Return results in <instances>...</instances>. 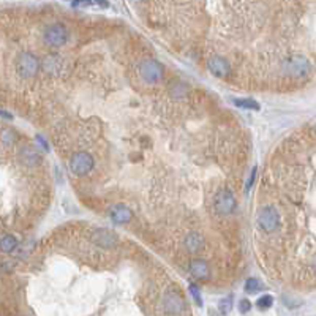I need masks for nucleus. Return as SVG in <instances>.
<instances>
[{
    "label": "nucleus",
    "mask_w": 316,
    "mask_h": 316,
    "mask_svg": "<svg viewBox=\"0 0 316 316\" xmlns=\"http://www.w3.org/2000/svg\"><path fill=\"white\" fill-rule=\"evenodd\" d=\"M138 73L146 82H149V84H157V82H160L164 76L163 65L157 60H152V59L141 62L138 66Z\"/></svg>",
    "instance_id": "1"
},
{
    "label": "nucleus",
    "mask_w": 316,
    "mask_h": 316,
    "mask_svg": "<svg viewBox=\"0 0 316 316\" xmlns=\"http://www.w3.org/2000/svg\"><path fill=\"white\" fill-rule=\"evenodd\" d=\"M18 73L22 78H33L40 70V60L32 52H21L16 59Z\"/></svg>",
    "instance_id": "2"
},
{
    "label": "nucleus",
    "mask_w": 316,
    "mask_h": 316,
    "mask_svg": "<svg viewBox=\"0 0 316 316\" xmlns=\"http://www.w3.org/2000/svg\"><path fill=\"white\" fill-rule=\"evenodd\" d=\"M280 214L273 205H264L258 215V225L264 232H273L280 228Z\"/></svg>",
    "instance_id": "3"
},
{
    "label": "nucleus",
    "mask_w": 316,
    "mask_h": 316,
    "mask_svg": "<svg viewBox=\"0 0 316 316\" xmlns=\"http://www.w3.org/2000/svg\"><path fill=\"white\" fill-rule=\"evenodd\" d=\"M45 43L52 48H60L68 41V30L63 24H52L45 30Z\"/></svg>",
    "instance_id": "4"
},
{
    "label": "nucleus",
    "mask_w": 316,
    "mask_h": 316,
    "mask_svg": "<svg viewBox=\"0 0 316 316\" xmlns=\"http://www.w3.org/2000/svg\"><path fill=\"white\" fill-rule=\"evenodd\" d=\"M214 207H215V212L220 217H228V215H231L232 212L236 210V198H234V195H232L231 191L226 190V188L222 190L217 195V198H215Z\"/></svg>",
    "instance_id": "5"
},
{
    "label": "nucleus",
    "mask_w": 316,
    "mask_h": 316,
    "mask_svg": "<svg viewBox=\"0 0 316 316\" xmlns=\"http://www.w3.org/2000/svg\"><path fill=\"white\" fill-rule=\"evenodd\" d=\"M93 168V158L87 152H78L70 160V169L75 175H86Z\"/></svg>",
    "instance_id": "6"
},
{
    "label": "nucleus",
    "mask_w": 316,
    "mask_h": 316,
    "mask_svg": "<svg viewBox=\"0 0 316 316\" xmlns=\"http://www.w3.org/2000/svg\"><path fill=\"white\" fill-rule=\"evenodd\" d=\"M90 239L95 245L103 247V249H114L117 245V236L109 229H97L92 232Z\"/></svg>",
    "instance_id": "7"
},
{
    "label": "nucleus",
    "mask_w": 316,
    "mask_h": 316,
    "mask_svg": "<svg viewBox=\"0 0 316 316\" xmlns=\"http://www.w3.org/2000/svg\"><path fill=\"white\" fill-rule=\"evenodd\" d=\"M207 66H209V70L214 76H218V78H226L231 72V68H229V63L226 59L223 57H212L209 62H207Z\"/></svg>",
    "instance_id": "8"
},
{
    "label": "nucleus",
    "mask_w": 316,
    "mask_h": 316,
    "mask_svg": "<svg viewBox=\"0 0 316 316\" xmlns=\"http://www.w3.org/2000/svg\"><path fill=\"white\" fill-rule=\"evenodd\" d=\"M21 161L24 164H27V166H38L40 161H41V154L38 152V150L32 146H25L21 149Z\"/></svg>",
    "instance_id": "9"
},
{
    "label": "nucleus",
    "mask_w": 316,
    "mask_h": 316,
    "mask_svg": "<svg viewBox=\"0 0 316 316\" xmlns=\"http://www.w3.org/2000/svg\"><path fill=\"white\" fill-rule=\"evenodd\" d=\"M109 215H111V220L116 225H125V223H128L131 220V210L127 207V205H123V204L114 205Z\"/></svg>",
    "instance_id": "10"
},
{
    "label": "nucleus",
    "mask_w": 316,
    "mask_h": 316,
    "mask_svg": "<svg viewBox=\"0 0 316 316\" xmlns=\"http://www.w3.org/2000/svg\"><path fill=\"white\" fill-rule=\"evenodd\" d=\"M190 272L191 275L195 278H199V280H207L210 277V270L207 267V263L202 259H193L190 263Z\"/></svg>",
    "instance_id": "11"
},
{
    "label": "nucleus",
    "mask_w": 316,
    "mask_h": 316,
    "mask_svg": "<svg viewBox=\"0 0 316 316\" xmlns=\"http://www.w3.org/2000/svg\"><path fill=\"white\" fill-rule=\"evenodd\" d=\"M63 65H65V63H63L57 56H49V57H46V60H45V63H43L45 70H46L48 73L54 75V76H59V75L63 73V68H65Z\"/></svg>",
    "instance_id": "12"
},
{
    "label": "nucleus",
    "mask_w": 316,
    "mask_h": 316,
    "mask_svg": "<svg viewBox=\"0 0 316 316\" xmlns=\"http://www.w3.org/2000/svg\"><path fill=\"white\" fill-rule=\"evenodd\" d=\"M164 304H166V311L168 313H181V310H182V299L175 291H169L166 294Z\"/></svg>",
    "instance_id": "13"
},
{
    "label": "nucleus",
    "mask_w": 316,
    "mask_h": 316,
    "mask_svg": "<svg viewBox=\"0 0 316 316\" xmlns=\"http://www.w3.org/2000/svg\"><path fill=\"white\" fill-rule=\"evenodd\" d=\"M185 245H187L188 252L199 253L204 249V239L198 234V232H191V234H188L185 239Z\"/></svg>",
    "instance_id": "14"
},
{
    "label": "nucleus",
    "mask_w": 316,
    "mask_h": 316,
    "mask_svg": "<svg viewBox=\"0 0 316 316\" xmlns=\"http://www.w3.org/2000/svg\"><path fill=\"white\" fill-rule=\"evenodd\" d=\"M291 70V73H294L296 76H302L304 73H307V62L302 57H294L290 60V63L286 65Z\"/></svg>",
    "instance_id": "15"
},
{
    "label": "nucleus",
    "mask_w": 316,
    "mask_h": 316,
    "mask_svg": "<svg viewBox=\"0 0 316 316\" xmlns=\"http://www.w3.org/2000/svg\"><path fill=\"white\" fill-rule=\"evenodd\" d=\"M18 247V240L15 236H4L2 239H0V250H2L4 253H11V252H15V249Z\"/></svg>",
    "instance_id": "16"
},
{
    "label": "nucleus",
    "mask_w": 316,
    "mask_h": 316,
    "mask_svg": "<svg viewBox=\"0 0 316 316\" xmlns=\"http://www.w3.org/2000/svg\"><path fill=\"white\" fill-rule=\"evenodd\" d=\"M108 0H73V7H100L108 8Z\"/></svg>",
    "instance_id": "17"
},
{
    "label": "nucleus",
    "mask_w": 316,
    "mask_h": 316,
    "mask_svg": "<svg viewBox=\"0 0 316 316\" xmlns=\"http://www.w3.org/2000/svg\"><path fill=\"white\" fill-rule=\"evenodd\" d=\"M232 103L237 108H243V109H259V104L252 98H236L232 100Z\"/></svg>",
    "instance_id": "18"
},
{
    "label": "nucleus",
    "mask_w": 316,
    "mask_h": 316,
    "mask_svg": "<svg viewBox=\"0 0 316 316\" xmlns=\"http://www.w3.org/2000/svg\"><path fill=\"white\" fill-rule=\"evenodd\" d=\"M261 283H259V280L258 278H249L245 282V286H243V290H245V293H249V294H253V293H258L259 290H261Z\"/></svg>",
    "instance_id": "19"
},
{
    "label": "nucleus",
    "mask_w": 316,
    "mask_h": 316,
    "mask_svg": "<svg viewBox=\"0 0 316 316\" xmlns=\"http://www.w3.org/2000/svg\"><path fill=\"white\" fill-rule=\"evenodd\" d=\"M272 305H273V297L270 294H264L256 300V307L261 308V310H266Z\"/></svg>",
    "instance_id": "20"
},
{
    "label": "nucleus",
    "mask_w": 316,
    "mask_h": 316,
    "mask_svg": "<svg viewBox=\"0 0 316 316\" xmlns=\"http://www.w3.org/2000/svg\"><path fill=\"white\" fill-rule=\"evenodd\" d=\"M231 307H232V296H228V297H225L223 300H220L218 310H220V313L226 314V313H229Z\"/></svg>",
    "instance_id": "21"
},
{
    "label": "nucleus",
    "mask_w": 316,
    "mask_h": 316,
    "mask_svg": "<svg viewBox=\"0 0 316 316\" xmlns=\"http://www.w3.org/2000/svg\"><path fill=\"white\" fill-rule=\"evenodd\" d=\"M188 290H190L191 296H193L195 302L198 304V307H201V305H202V300H201V291H199V288H198L195 283H191V285L188 286Z\"/></svg>",
    "instance_id": "22"
},
{
    "label": "nucleus",
    "mask_w": 316,
    "mask_h": 316,
    "mask_svg": "<svg viewBox=\"0 0 316 316\" xmlns=\"http://www.w3.org/2000/svg\"><path fill=\"white\" fill-rule=\"evenodd\" d=\"M239 310H240V313H249L252 310V302L247 299H242L239 304Z\"/></svg>",
    "instance_id": "23"
},
{
    "label": "nucleus",
    "mask_w": 316,
    "mask_h": 316,
    "mask_svg": "<svg viewBox=\"0 0 316 316\" xmlns=\"http://www.w3.org/2000/svg\"><path fill=\"white\" fill-rule=\"evenodd\" d=\"M255 179H256V168H253V171H252V175H250V179H249V184H247V191H249V190L253 187Z\"/></svg>",
    "instance_id": "24"
},
{
    "label": "nucleus",
    "mask_w": 316,
    "mask_h": 316,
    "mask_svg": "<svg viewBox=\"0 0 316 316\" xmlns=\"http://www.w3.org/2000/svg\"><path fill=\"white\" fill-rule=\"evenodd\" d=\"M37 139L40 141V144H41V146L45 147V150H48V149H49V146L46 144V141H45V138H43V136H40V134H38V136H37Z\"/></svg>",
    "instance_id": "25"
},
{
    "label": "nucleus",
    "mask_w": 316,
    "mask_h": 316,
    "mask_svg": "<svg viewBox=\"0 0 316 316\" xmlns=\"http://www.w3.org/2000/svg\"><path fill=\"white\" fill-rule=\"evenodd\" d=\"M0 116H2V117H5V119H13V116H11L10 113L4 111V109H0Z\"/></svg>",
    "instance_id": "26"
}]
</instances>
